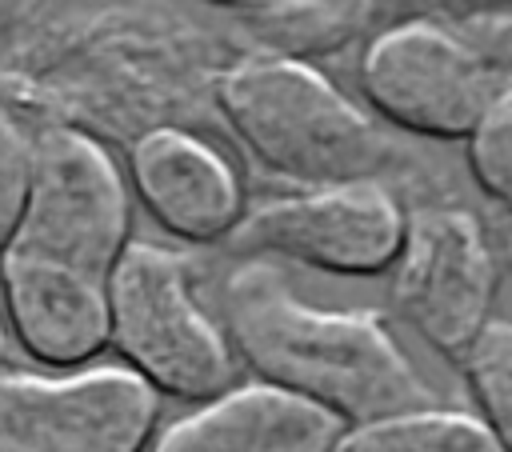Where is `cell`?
Segmentation results:
<instances>
[{
  "label": "cell",
  "instance_id": "cell-5",
  "mask_svg": "<svg viewBox=\"0 0 512 452\" xmlns=\"http://www.w3.org/2000/svg\"><path fill=\"white\" fill-rule=\"evenodd\" d=\"M500 256L484 220L456 200L412 204L392 264V308L444 360L460 364L496 320Z\"/></svg>",
  "mask_w": 512,
  "mask_h": 452
},
{
  "label": "cell",
  "instance_id": "cell-12",
  "mask_svg": "<svg viewBox=\"0 0 512 452\" xmlns=\"http://www.w3.org/2000/svg\"><path fill=\"white\" fill-rule=\"evenodd\" d=\"M332 452H496V444L472 412L444 404L432 412L348 428Z\"/></svg>",
  "mask_w": 512,
  "mask_h": 452
},
{
  "label": "cell",
  "instance_id": "cell-20",
  "mask_svg": "<svg viewBox=\"0 0 512 452\" xmlns=\"http://www.w3.org/2000/svg\"><path fill=\"white\" fill-rule=\"evenodd\" d=\"M4 364H8V328L0 320V372H4Z\"/></svg>",
  "mask_w": 512,
  "mask_h": 452
},
{
  "label": "cell",
  "instance_id": "cell-15",
  "mask_svg": "<svg viewBox=\"0 0 512 452\" xmlns=\"http://www.w3.org/2000/svg\"><path fill=\"white\" fill-rule=\"evenodd\" d=\"M36 132L40 116L24 100H16V92H0V252L8 248L24 216Z\"/></svg>",
  "mask_w": 512,
  "mask_h": 452
},
{
  "label": "cell",
  "instance_id": "cell-3",
  "mask_svg": "<svg viewBox=\"0 0 512 452\" xmlns=\"http://www.w3.org/2000/svg\"><path fill=\"white\" fill-rule=\"evenodd\" d=\"M108 348L156 396L208 404L236 388L240 360L200 304L196 264L164 244L132 240L108 280Z\"/></svg>",
  "mask_w": 512,
  "mask_h": 452
},
{
  "label": "cell",
  "instance_id": "cell-9",
  "mask_svg": "<svg viewBox=\"0 0 512 452\" xmlns=\"http://www.w3.org/2000/svg\"><path fill=\"white\" fill-rule=\"evenodd\" d=\"M128 180L144 212L184 244H224L248 208L240 168L184 124L144 128L128 144Z\"/></svg>",
  "mask_w": 512,
  "mask_h": 452
},
{
  "label": "cell",
  "instance_id": "cell-4",
  "mask_svg": "<svg viewBox=\"0 0 512 452\" xmlns=\"http://www.w3.org/2000/svg\"><path fill=\"white\" fill-rule=\"evenodd\" d=\"M128 244L132 200L104 140L76 124L40 120L24 216L4 252L108 284Z\"/></svg>",
  "mask_w": 512,
  "mask_h": 452
},
{
  "label": "cell",
  "instance_id": "cell-14",
  "mask_svg": "<svg viewBox=\"0 0 512 452\" xmlns=\"http://www.w3.org/2000/svg\"><path fill=\"white\" fill-rule=\"evenodd\" d=\"M464 168L476 192L512 216V84H504L464 136Z\"/></svg>",
  "mask_w": 512,
  "mask_h": 452
},
{
  "label": "cell",
  "instance_id": "cell-7",
  "mask_svg": "<svg viewBox=\"0 0 512 452\" xmlns=\"http://www.w3.org/2000/svg\"><path fill=\"white\" fill-rule=\"evenodd\" d=\"M408 204L380 184L296 188L248 204L224 248L252 260H292L332 276L392 272Z\"/></svg>",
  "mask_w": 512,
  "mask_h": 452
},
{
  "label": "cell",
  "instance_id": "cell-13",
  "mask_svg": "<svg viewBox=\"0 0 512 452\" xmlns=\"http://www.w3.org/2000/svg\"><path fill=\"white\" fill-rule=\"evenodd\" d=\"M460 372L496 452H512V320H492L460 360Z\"/></svg>",
  "mask_w": 512,
  "mask_h": 452
},
{
  "label": "cell",
  "instance_id": "cell-8",
  "mask_svg": "<svg viewBox=\"0 0 512 452\" xmlns=\"http://www.w3.org/2000/svg\"><path fill=\"white\" fill-rule=\"evenodd\" d=\"M160 396L124 368L0 372V452H144Z\"/></svg>",
  "mask_w": 512,
  "mask_h": 452
},
{
  "label": "cell",
  "instance_id": "cell-18",
  "mask_svg": "<svg viewBox=\"0 0 512 452\" xmlns=\"http://www.w3.org/2000/svg\"><path fill=\"white\" fill-rule=\"evenodd\" d=\"M204 4L228 8V12H260V8H268V4H276V0H204Z\"/></svg>",
  "mask_w": 512,
  "mask_h": 452
},
{
  "label": "cell",
  "instance_id": "cell-11",
  "mask_svg": "<svg viewBox=\"0 0 512 452\" xmlns=\"http://www.w3.org/2000/svg\"><path fill=\"white\" fill-rule=\"evenodd\" d=\"M348 428L268 384H236L168 424L144 452H332Z\"/></svg>",
  "mask_w": 512,
  "mask_h": 452
},
{
  "label": "cell",
  "instance_id": "cell-6",
  "mask_svg": "<svg viewBox=\"0 0 512 452\" xmlns=\"http://www.w3.org/2000/svg\"><path fill=\"white\" fill-rule=\"evenodd\" d=\"M360 92L376 120L416 140H464L492 96L500 72L456 32L428 20L376 28L360 40Z\"/></svg>",
  "mask_w": 512,
  "mask_h": 452
},
{
  "label": "cell",
  "instance_id": "cell-16",
  "mask_svg": "<svg viewBox=\"0 0 512 452\" xmlns=\"http://www.w3.org/2000/svg\"><path fill=\"white\" fill-rule=\"evenodd\" d=\"M500 16H512V0H348V20H352L356 40L388 24H404V20L472 28V24H488Z\"/></svg>",
  "mask_w": 512,
  "mask_h": 452
},
{
  "label": "cell",
  "instance_id": "cell-1",
  "mask_svg": "<svg viewBox=\"0 0 512 452\" xmlns=\"http://www.w3.org/2000/svg\"><path fill=\"white\" fill-rule=\"evenodd\" d=\"M216 320L240 360L344 428L444 408L372 308H320L292 292L272 260L232 256L216 280Z\"/></svg>",
  "mask_w": 512,
  "mask_h": 452
},
{
  "label": "cell",
  "instance_id": "cell-19",
  "mask_svg": "<svg viewBox=\"0 0 512 452\" xmlns=\"http://www.w3.org/2000/svg\"><path fill=\"white\" fill-rule=\"evenodd\" d=\"M500 268H512V224H508V232H504V244H500Z\"/></svg>",
  "mask_w": 512,
  "mask_h": 452
},
{
  "label": "cell",
  "instance_id": "cell-10",
  "mask_svg": "<svg viewBox=\"0 0 512 452\" xmlns=\"http://www.w3.org/2000/svg\"><path fill=\"white\" fill-rule=\"evenodd\" d=\"M0 292L16 344L56 372H84L108 348V284L0 252Z\"/></svg>",
  "mask_w": 512,
  "mask_h": 452
},
{
  "label": "cell",
  "instance_id": "cell-2",
  "mask_svg": "<svg viewBox=\"0 0 512 452\" xmlns=\"http://www.w3.org/2000/svg\"><path fill=\"white\" fill-rule=\"evenodd\" d=\"M212 104L236 144L276 180L296 188L380 184L412 204L448 200V176L308 60L244 52L216 72Z\"/></svg>",
  "mask_w": 512,
  "mask_h": 452
},
{
  "label": "cell",
  "instance_id": "cell-17",
  "mask_svg": "<svg viewBox=\"0 0 512 452\" xmlns=\"http://www.w3.org/2000/svg\"><path fill=\"white\" fill-rule=\"evenodd\" d=\"M496 72L504 84H512V16L488 20V24H472V28H456Z\"/></svg>",
  "mask_w": 512,
  "mask_h": 452
}]
</instances>
